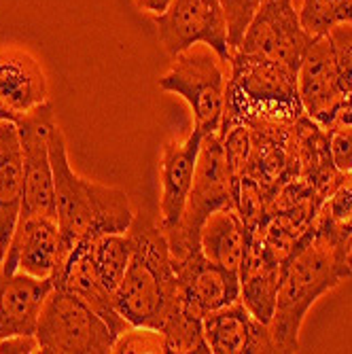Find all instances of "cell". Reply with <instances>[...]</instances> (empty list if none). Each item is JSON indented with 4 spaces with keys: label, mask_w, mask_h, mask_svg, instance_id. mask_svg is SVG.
I'll return each mask as SVG.
<instances>
[{
    "label": "cell",
    "mask_w": 352,
    "mask_h": 354,
    "mask_svg": "<svg viewBox=\"0 0 352 354\" xmlns=\"http://www.w3.org/2000/svg\"><path fill=\"white\" fill-rule=\"evenodd\" d=\"M51 280L55 288H64V291L75 293L89 308L98 312L117 337L125 329H130V323L115 310V301H113L115 295L104 286L98 274V268L93 263L89 240L79 242L66 257H64V261L55 268Z\"/></svg>",
    "instance_id": "9a60e30c"
},
{
    "label": "cell",
    "mask_w": 352,
    "mask_h": 354,
    "mask_svg": "<svg viewBox=\"0 0 352 354\" xmlns=\"http://www.w3.org/2000/svg\"><path fill=\"white\" fill-rule=\"evenodd\" d=\"M282 266L284 263L270 250L261 234L248 230L246 252H244L242 266L238 270L240 301L246 306V310L254 318L261 320L266 325H270L274 318Z\"/></svg>",
    "instance_id": "2e32d148"
},
{
    "label": "cell",
    "mask_w": 352,
    "mask_h": 354,
    "mask_svg": "<svg viewBox=\"0 0 352 354\" xmlns=\"http://www.w3.org/2000/svg\"><path fill=\"white\" fill-rule=\"evenodd\" d=\"M172 0H136V7L142 11V13H149L153 17L157 15H164L168 11Z\"/></svg>",
    "instance_id": "4dcf8cb0"
},
{
    "label": "cell",
    "mask_w": 352,
    "mask_h": 354,
    "mask_svg": "<svg viewBox=\"0 0 352 354\" xmlns=\"http://www.w3.org/2000/svg\"><path fill=\"white\" fill-rule=\"evenodd\" d=\"M159 43L174 57L198 43L208 45L223 62H230L228 24L219 0H172L164 15L155 17Z\"/></svg>",
    "instance_id": "30bf717a"
},
{
    "label": "cell",
    "mask_w": 352,
    "mask_h": 354,
    "mask_svg": "<svg viewBox=\"0 0 352 354\" xmlns=\"http://www.w3.org/2000/svg\"><path fill=\"white\" fill-rule=\"evenodd\" d=\"M223 62L208 45L198 43L174 55L172 68L159 79V87L172 91L189 104L194 127L202 134H219L225 109L228 79Z\"/></svg>",
    "instance_id": "52a82bcc"
},
{
    "label": "cell",
    "mask_w": 352,
    "mask_h": 354,
    "mask_svg": "<svg viewBox=\"0 0 352 354\" xmlns=\"http://www.w3.org/2000/svg\"><path fill=\"white\" fill-rule=\"evenodd\" d=\"M174 270L178 278L180 308L189 314L204 318L206 314L240 299L238 272L212 263L202 248L174 259Z\"/></svg>",
    "instance_id": "8fae6325"
},
{
    "label": "cell",
    "mask_w": 352,
    "mask_h": 354,
    "mask_svg": "<svg viewBox=\"0 0 352 354\" xmlns=\"http://www.w3.org/2000/svg\"><path fill=\"white\" fill-rule=\"evenodd\" d=\"M132 238L130 234H106L95 240H89L93 263L98 268V274L104 282V286L115 295L119 288L127 266L132 259Z\"/></svg>",
    "instance_id": "7402d4cb"
},
{
    "label": "cell",
    "mask_w": 352,
    "mask_h": 354,
    "mask_svg": "<svg viewBox=\"0 0 352 354\" xmlns=\"http://www.w3.org/2000/svg\"><path fill=\"white\" fill-rule=\"evenodd\" d=\"M223 208H236V198L228 174L223 140L219 134H206L202 136L194 185L189 191L183 218L176 227L164 232L174 259L200 248V230L204 221Z\"/></svg>",
    "instance_id": "8992f818"
},
{
    "label": "cell",
    "mask_w": 352,
    "mask_h": 354,
    "mask_svg": "<svg viewBox=\"0 0 352 354\" xmlns=\"http://www.w3.org/2000/svg\"><path fill=\"white\" fill-rule=\"evenodd\" d=\"M39 352L37 335H13L0 339V354H32Z\"/></svg>",
    "instance_id": "f546056e"
},
{
    "label": "cell",
    "mask_w": 352,
    "mask_h": 354,
    "mask_svg": "<svg viewBox=\"0 0 352 354\" xmlns=\"http://www.w3.org/2000/svg\"><path fill=\"white\" fill-rule=\"evenodd\" d=\"M53 123L55 113L51 102L41 104L15 121L24 162V204L19 216L55 218V189L49 155V132Z\"/></svg>",
    "instance_id": "ba28073f"
},
{
    "label": "cell",
    "mask_w": 352,
    "mask_h": 354,
    "mask_svg": "<svg viewBox=\"0 0 352 354\" xmlns=\"http://www.w3.org/2000/svg\"><path fill=\"white\" fill-rule=\"evenodd\" d=\"M230 66L219 134L234 125L250 130L284 127L306 115L295 68L240 49L230 53Z\"/></svg>",
    "instance_id": "277c9868"
},
{
    "label": "cell",
    "mask_w": 352,
    "mask_h": 354,
    "mask_svg": "<svg viewBox=\"0 0 352 354\" xmlns=\"http://www.w3.org/2000/svg\"><path fill=\"white\" fill-rule=\"evenodd\" d=\"M132 259L115 291V310L130 327H153L162 331L176 314L178 278L174 257L164 230L149 216L136 214L130 230Z\"/></svg>",
    "instance_id": "3957f363"
},
{
    "label": "cell",
    "mask_w": 352,
    "mask_h": 354,
    "mask_svg": "<svg viewBox=\"0 0 352 354\" xmlns=\"http://www.w3.org/2000/svg\"><path fill=\"white\" fill-rule=\"evenodd\" d=\"M53 288L51 278L0 270V339L35 335L41 308Z\"/></svg>",
    "instance_id": "d6986e66"
},
{
    "label": "cell",
    "mask_w": 352,
    "mask_h": 354,
    "mask_svg": "<svg viewBox=\"0 0 352 354\" xmlns=\"http://www.w3.org/2000/svg\"><path fill=\"white\" fill-rule=\"evenodd\" d=\"M24 204V162L15 121L0 119V252H7Z\"/></svg>",
    "instance_id": "ffe728a7"
},
{
    "label": "cell",
    "mask_w": 352,
    "mask_h": 354,
    "mask_svg": "<svg viewBox=\"0 0 352 354\" xmlns=\"http://www.w3.org/2000/svg\"><path fill=\"white\" fill-rule=\"evenodd\" d=\"M352 238L321 212L282 266L276 310L270 323L276 352H299V331L308 310L344 278L352 276L346 252Z\"/></svg>",
    "instance_id": "6da1fadb"
},
{
    "label": "cell",
    "mask_w": 352,
    "mask_h": 354,
    "mask_svg": "<svg viewBox=\"0 0 352 354\" xmlns=\"http://www.w3.org/2000/svg\"><path fill=\"white\" fill-rule=\"evenodd\" d=\"M0 119H9V121H15V115L3 104V100H0Z\"/></svg>",
    "instance_id": "1f68e13d"
},
{
    "label": "cell",
    "mask_w": 352,
    "mask_h": 354,
    "mask_svg": "<svg viewBox=\"0 0 352 354\" xmlns=\"http://www.w3.org/2000/svg\"><path fill=\"white\" fill-rule=\"evenodd\" d=\"M202 320L196 314H189L187 310H183L178 306L176 314L168 320L166 327L162 329V333L168 339V348L170 352H178V354H187V352H198V354H208L210 346L204 337V327Z\"/></svg>",
    "instance_id": "cb8c5ba5"
},
{
    "label": "cell",
    "mask_w": 352,
    "mask_h": 354,
    "mask_svg": "<svg viewBox=\"0 0 352 354\" xmlns=\"http://www.w3.org/2000/svg\"><path fill=\"white\" fill-rule=\"evenodd\" d=\"M64 257L66 252L53 216H19L0 270L7 274L21 272L35 278H51Z\"/></svg>",
    "instance_id": "7c38bea8"
},
{
    "label": "cell",
    "mask_w": 352,
    "mask_h": 354,
    "mask_svg": "<svg viewBox=\"0 0 352 354\" xmlns=\"http://www.w3.org/2000/svg\"><path fill=\"white\" fill-rule=\"evenodd\" d=\"M346 263H348V268H350V274H352V242H350V246H348V252H346Z\"/></svg>",
    "instance_id": "d6a6232c"
},
{
    "label": "cell",
    "mask_w": 352,
    "mask_h": 354,
    "mask_svg": "<svg viewBox=\"0 0 352 354\" xmlns=\"http://www.w3.org/2000/svg\"><path fill=\"white\" fill-rule=\"evenodd\" d=\"M223 140V153H225V164H228V174L232 180L234 198L242 176L246 174V164H248V153H250V127L246 125H234L228 132L219 134Z\"/></svg>",
    "instance_id": "d4e9b609"
},
{
    "label": "cell",
    "mask_w": 352,
    "mask_h": 354,
    "mask_svg": "<svg viewBox=\"0 0 352 354\" xmlns=\"http://www.w3.org/2000/svg\"><path fill=\"white\" fill-rule=\"evenodd\" d=\"M117 354H166L170 352L166 335L153 327H130L113 344Z\"/></svg>",
    "instance_id": "484cf974"
},
{
    "label": "cell",
    "mask_w": 352,
    "mask_h": 354,
    "mask_svg": "<svg viewBox=\"0 0 352 354\" xmlns=\"http://www.w3.org/2000/svg\"><path fill=\"white\" fill-rule=\"evenodd\" d=\"M312 41L314 39L302 28L293 0H263L236 49L282 62L299 71Z\"/></svg>",
    "instance_id": "9c48e42d"
},
{
    "label": "cell",
    "mask_w": 352,
    "mask_h": 354,
    "mask_svg": "<svg viewBox=\"0 0 352 354\" xmlns=\"http://www.w3.org/2000/svg\"><path fill=\"white\" fill-rule=\"evenodd\" d=\"M219 3H221L223 13H225L228 43H230V53H232V49L240 45L248 24L252 21L254 13H257L263 0H219Z\"/></svg>",
    "instance_id": "4316f807"
},
{
    "label": "cell",
    "mask_w": 352,
    "mask_h": 354,
    "mask_svg": "<svg viewBox=\"0 0 352 354\" xmlns=\"http://www.w3.org/2000/svg\"><path fill=\"white\" fill-rule=\"evenodd\" d=\"M3 259H5V257H3V252H0V266H3Z\"/></svg>",
    "instance_id": "836d02e7"
},
{
    "label": "cell",
    "mask_w": 352,
    "mask_h": 354,
    "mask_svg": "<svg viewBox=\"0 0 352 354\" xmlns=\"http://www.w3.org/2000/svg\"><path fill=\"white\" fill-rule=\"evenodd\" d=\"M325 132L329 138L333 166L342 174L352 172V125H331Z\"/></svg>",
    "instance_id": "f1b7e54d"
},
{
    "label": "cell",
    "mask_w": 352,
    "mask_h": 354,
    "mask_svg": "<svg viewBox=\"0 0 352 354\" xmlns=\"http://www.w3.org/2000/svg\"><path fill=\"white\" fill-rule=\"evenodd\" d=\"M297 83L306 115L327 130L335 119L337 109L346 100L329 37H318L312 41L299 64Z\"/></svg>",
    "instance_id": "4fadbf2b"
},
{
    "label": "cell",
    "mask_w": 352,
    "mask_h": 354,
    "mask_svg": "<svg viewBox=\"0 0 352 354\" xmlns=\"http://www.w3.org/2000/svg\"><path fill=\"white\" fill-rule=\"evenodd\" d=\"M0 100L15 121L49 102V83L43 64L21 47H0Z\"/></svg>",
    "instance_id": "ac0fdd59"
},
{
    "label": "cell",
    "mask_w": 352,
    "mask_h": 354,
    "mask_svg": "<svg viewBox=\"0 0 352 354\" xmlns=\"http://www.w3.org/2000/svg\"><path fill=\"white\" fill-rule=\"evenodd\" d=\"M202 134L194 127L185 142L168 140L162 149V164H159V178H162V202H159V227L164 232L172 230L183 218L185 206L194 174L198 166Z\"/></svg>",
    "instance_id": "e0dca14e"
},
{
    "label": "cell",
    "mask_w": 352,
    "mask_h": 354,
    "mask_svg": "<svg viewBox=\"0 0 352 354\" xmlns=\"http://www.w3.org/2000/svg\"><path fill=\"white\" fill-rule=\"evenodd\" d=\"M204 337L214 354H268L276 352L270 325L254 318L238 299L202 320Z\"/></svg>",
    "instance_id": "5bb4252c"
},
{
    "label": "cell",
    "mask_w": 352,
    "mask_h": 354,
    "mask_svg": "<svg viewBox=\"0 0 352 354\" xmlns=\"http://www.w3.org/2000/svg\"><path fill=\"white\" fill-rule=\"evenodd\" d=\"M327 37L333 47L342 91L346 98H350L352 95V24L335 26Z\"/></svg>",
    "instance_id": "83f0119b"
},
{
    "label": "cell",
    "mask_w": 352,
    "mask_h": 354,
    "mask_svg": "<svg viewBox=\"0 0 352 354\" xmlns=\"http://www.w3.org/2000/svg\"><path fill=\"white\" fill-rule=\"evenodd\" d=\"M35 335L43 354H109L117 339L98 312L55 286L41 308Z\"/></svg>",
    "instance_id": "5b68a950"
},
{
    "label": "cell",
    "mask_w": 352,
    "mask_h": 354,
    "mask_svg": "<svg viewBox=\"0 0 352 354\" xmlns=\"http://www.w3.org/2000/svg\"><path fill=\"white\" fill-rule=\"evenodd\" d=\"M299 21L312 39L327 37L335 26L352 24V0H302Z\"/></svg>",
    "instance_id": "603a6c76"
},
{
    "label": "cell",
    "mask_w": 352,
    "mask_h": 354,
    "mask_svg": "<svg viewBox=\"0 0 352 354\" xmlns=\"http://www.w3.org/2000/svg\"><path fill=\"white\" fill-rule=\"evenodd\" d=\"M248 244V230L236 208L212 212L200 230V248L221 268L238 272Z\"/></svg>",
    "instance_id": "44dd1931"
},
{
    "label": "cell",
    "mask_w": 352,
    "mask_h": 354,
    "mask_svg": "<svg viewBox=\"0 0 352 354\" xmlns=\"http://www.w3.org/2000/svg\"><path fill=\"white\" fill-rule=\"evenodd\" d=\"M49 155L55 189V221L64 252L79 242L106 234H125L134 221L130 196L119 189L79 176L68 159V145L62 127L53 123L49 132Z\"/></svg>",
    "instance_id": "7a4b0ae2"
}]
</instances>
